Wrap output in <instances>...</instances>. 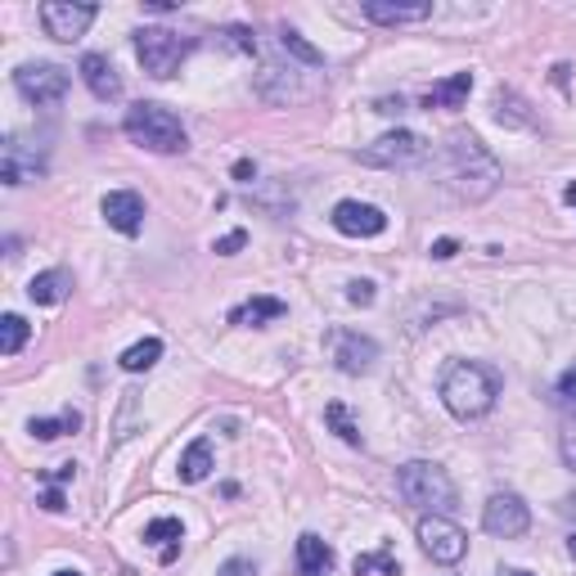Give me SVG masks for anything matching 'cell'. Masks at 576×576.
I'll use <instances>...</instances> for the list:
<instances>
[{
	"label": "cell",
	"instance_id": "17",
	"mask_svg": "<svg viewBox=\"0 0 576 576\" xmlns=\"http://www.w3.org/2000/svg\"><path fill=\"white\" fill-rule=\"evenodd\" d=\"M280 316H289V306L280 302V297H248V302H239L235 311H230L225 320L235 325V329H257V325H266V320H280Z\"/></svg>",
	"mask_w": 576,
	"mask_h": 576
},
{
	"label": "cell",
	"instance_id": "8",
	"mask_svg": "<svg viewBox=\"0 0 576 576\" xmlns=\"http://www.w3.org/2000/svg\"><path fill=\"white\" fill-rule=\"evenodd\" d=\"M419 545H424V554L433 559V563H459V559H465L469 554V536L465 531H459L450 518H442V514H424V518H419Z\"/></svg>",
	"mask_w": 576,
	"mask_h": 576
},
{
	"label": "cell",
	"instance_id": "25",
	"mask_svg": "<svg viewBox=\"0 0 576 576\" xmlns=\"http://www.w3.org/2000/svg\"><path fill=\"white\" fill-rule=\"evenodd\" d=\"M27 333H32V325L10 311L5 320H0V356H19L23 342H27Z\"/></svg>",
	"mask_w": 576,
	"mask_h": 576
},
{
	"label": "cell",
	"instance_id": "4",
	"mask_svg": "<svg viewBox=\"0 0 576 576\" xmlns=\"http://www.w3.org/2000/svg\"><path fill=\"white\" fill-rule=\"evenodd\" d=\"M122 127H127V136H131L140 149H149V153H185V144H189L180 118H176L172 108H163V104H136V108L127 113Z\"/></svg>",
	"mask_w": 576,
	"mask_h": 576
},
{
	"label": "cell",
	"instance_id": "6",
	"mask_svg": "<svg viewBox=\"0 0 576 576\" xmlns=\"http://www.w3.org/2000/svg\"><path fill=\"white\" fill-rule=\"evenodd\" d=\"M433 153V144L424 136H414V131H388V136H378L369 149H361L356 158L365 167H414V163H424Z\"/></svg>",
	"mask_w": 576,
	"mask_h": 576
},
{
	"label": "cell",
	"instance_id": "14",
	"mask_svg": "<svg viewBox=\"0 0 576 576\" xmlns=\"http://www.w3.org/2000/svg\"><path fill=\"white\" fill-rule=\"evenodd\" d=\"M104 221L118 230V235L136 239L140 225H144V199L136 189H113V195H104Z\"/></svg>",
	"mask_w": 576,
	"mask_h": 576
},
{
	"label": "cell",
	"instance_id": "36",
	"mask_svg": "<svg viewBox=\"0 0 576 576\" xmlns=\"http://www.w3.org/2000/svg\"><path fill=\"white\" fill-rule=\"evenodd\" d=\"M42 509H50V514H63V491H59V486H46V495H42Z\"/></svg>",
	"mask_w": 576,
	"mask_h": 576
},
{
	"label": "cell",
	"instance_id": "34",
	"mask_svg": "<svg viewBox=\"0 0 576 576\" xmlns=\"http://www.w3.org/2000/svg\"><path fill=\"white\" fill-rule=\"evenodd\" d=\"M563 459L576 469V419H567V424H563Z\"/></svg>",
	"mask_w": 576,
	"mask_h": 576
},
{
	"label": "cell",
	"instance_id": "35",
	"mask_svg": "<svg viewBox=\"0 0 576 576\" xmlns=\"http://www.w3.org/2000/svg\"><path fill=\"white\" fill-rule=\"evenodd\" d=\"M225 36H230V42H235L244 55H257V42H252V32H248V27H230Z\"/></svg>",
	"mask_w": 576,
	"mask_h": 576
},
{
	"label": "cell",
	"instance_id": "42",
	"mask_svg": "<svg viewBox=\"0 0 576 576\" xmlns=\"http://www.w3.org/2000/svg\"><path fill=\"white\" fill-rule=\"evenodd\" d=\"M55 576H82V572H77V567H63V572H55Z\"/></svg>",
	"mask_w": 576,
	"mask_h": 576
},
{
	"label": "cell",
	"instance_id": "22",
	"mask_svg": "<svg viewBox=\"0 0 576 576\" xmlns=\"http://www.w3.org/2000/svg\"><path fill=\"white\" fill-rule=\"evenodd\" d=\"M180 482H189V486H195V482H203L208 473H212V442L208 437H195V442H189V450L180 455Z\"/></svg>",
	"mask_w": 576,
	"mask_h": 576
},
{
	"label": "cell",
	"instance_id": "1",
	"mask_svg": "<svg viewBox=\"0 0 576 576\" xmlns=\"http://www.w3.org/2000/svg\"><path fill=\"white\" fill-rule=\"evenodd\" d=\"M433 167L442 176V185L450 189L455 199L465 203H482L495 195L501 185V163L486 153V144L473 136V131H455L446 136V144L433 153Z\"/></svg>",
	"mask_w": 576,
	"mask_h": 576
},
{
	"label": "cell",
	"instance_id": "40",
	"mask_svg": "<svg viewBox=\"0 0 576 576\" xmlns=\"http://www.w3.org/2000/svg\"><path fill=\"white\" fill-rule=\"evenodd\" d=\"M252 176H257V167H252L248 158H239V163H235V180H244V185H248Z\"/></svg>",
	"mask_w": 576,
	"mask_h": 576
},
{
	"label": "cell",
	"instance_id": "41",
	"mask_svg": "<svg viewBox=\"0 0 576 576\" xmlns=\"http://www.w3.org/2000/svg\"><path fill=\"white\" fill-rule=\"evenodd\" d=\"M563 199H567V203H576V185H567V189H563Z\"/></svg>",
	"mask_w": 576,
	"mask_h": 576
},
{
	"label": "cell",
	"instance_id": "5",
	"mask_svg": "<svg viewBox=\"0 0 576 576\" xmlns=\"http://www.w3.org/2000/svg\"><path fill=\"white\" fill-rule=\"evenodd\" d=\"M189 50H195V36H180L172 27H140L136 32V55H140L144 72L158 77V82H167V77L180 72Z\"/></svg>",
	"mask_w": 576,
	"mask_h": 576
},
{
	"label": "cell",
	"instance_id": "15",
	"mask_svg": "<svg viewBox=\"0 0 576 576\" xmlns=\"http://www.w3.org/2000/svg\"><path fill=\"white\" fill-rule=\"evenodd\" d=\"M77 72H82V82H86V91H91L95 99H104V104L122 99V77H118V68H113L104 55H82Z\"/></svg>",
	"mask_w": 576,
	"mask_h": 576
},
{
	"label": "cell",
	"instance_id": "12",
	"mask_svg": "<svg viewBox=\"0 0 576 576\" xmlns=\"http://www.w3.org/2000/svg\"><path fill=\"white\" fill-rule=\"evenodd\" d=\"M333 230L348 239H374L388 230V216H383L374 203H361V199H342L333 208Z\"/></svg>",
	"mask_w": 576,
	"mask_h": 576
},
{
	"label": "cell",
	"instance_id": "21",
	"mask_svg": "<svg viewBox=\"0 0 576 576\" xmlns=\"http://www.w3.org/2000/svg\"><path fill=\"white\" fill-rule=\"evenodd\" d=\"M469 91H473V72H455V77H446V82H437V86L424 95V104H428V108H465Z\"/></svg>",
	"mask_w": 576,
	"mask_h": 576
},
{
	"label": "cell",
	"instance_id": "16",
	"mask_svg": "<svg viewBox=\"0 0 576 576\" xmlns=\"http://www.w3.org/2000/svg\"><path fill=\"white\" fill-rule=\"evenodd\" d=\"M369 23L378 27H401V23H424L433 14L428 0H414V5H397V0H365V10H361Z\"/></svg>",
	"mask_w": 576,
	"mask_h": 576
},
{
	"label": "cell",
	"instance_id": "31",
	"mask_svg": "<svg viewBox=\"0 0 576 576\" xmlns=\"http://www.w3.org/2000/svg\"><path fill=\"white\" fill-rule=\"evenodd\" d=\"M244 244H248V230H230L225 239H216V244H212V252H221V257H235Z\"/></svg>",
	"mask_w": 576,
	"mask_h": 576
},
{
	"label": "cell",
	"instance_id": "9",
	"mask_svg": "<svg viewBox=\"0 0 576 576\" xmlns=\"http://www.w3.org/2000/svg\"><path fill=\"white\" fill-rule=\"evenodd\" d=\"M482 527L495 536V541H518V536H527V527H531V509H527L522 495L495 491L482 509Z\"/></svg>",
	"mask_w": 576,
	"mask_h": 576
},
{
	"label": "cell",
	"instance_id": "37",
	"mask_svg": "<svg viewBox=\"0 0 576 576\" xmlns=\"http://www.w3.org/2000/svg\"><path fill=\"white\" fill-rule=\"evenodd\" d=\"M72 478H77V465H59V469L46 473V482H55V486H63V482H72Z\"/></svg>",
	"mask_w": 576,
	"mask_h": 576
},
{
	"label": "cell",
	"instance_id": "29",
	"mask_svg": "<svg viewBox=\"0 0 576 576\" xmlns=\"http://www.w3.org/2000/svg\"><path fill=\"white\" fill-rule=\"evenodd\" d=\"M136 405H140V392H136V388H127V392H122V419H118V437H113V446L131 437V424H136Z\"/></svg>",
	"mask_w": 576,
	"mask_h": 576
},
{
	"label": "cell",
	"instance_id": "27",
	"mask_svg": "<svg viewBox=\"0 0 576 576\" xmlns=\"http://www.w3.org/2000/svg\"><path fill=\"white\" fill-rule=\"evenodd\" d=\"M325 419H329V428H333L342 442H348V446H361V428H356L352 419H348V405H342V401H329Z\"/></svg>",
	"mask_w": 576,
	"mask_h": 576
},
{
	"label": "cell",
	"instance_id": "30",
	"mask_svg": "<svg viewBox=\"0 0 576 576\" xmlns=\"http://www.w3.org/2000/svg\"><path fill=\"white\" fill-rule=\"evenodd\" d=\"M554 397H559L563 405H576V365H567V369L559 374V383H554Z\"/></svg>",
	"mask_w": 576,
	"mask_h": 576
},
{
	"label": "cell",
	"instance_id": "11",
	"mask_svg": "<svg viewBox=\"0 0 576 576\" xmlns=\"http://www.w3.org/2000/svg\"><path fill=\"white\" fill-rule=\"evenodd\" d=\"M329 356L342 374H369L378 361V342L356 333V329H333L329 333Z\"/></svg>",
	"mask_w": 576,
	"mask_h": 576
},
{
	"label": "cell",
	"instance_id": "39",
	"mask_svg": "<svg viewBox=\"0 0 576 576\" xmlns=\"http://www.w3.org/2000/svg\"><path fill=\"white\" fill-rule=\"evenodd\" d=\"M374 113H405V99H401V95H397V99H378Z\"/></svg>",
	"mask_w": 576,
	"mask_h": 576
},
{
	"label": "cell",
	"instance_id": "19",
	"mask_svg": "<svg viewBox=\"0 0 576 576\" xmlns=\"http://www.w3.org/2000/svg\"><path fill=\"white\" fill-rule=\"evenodd\" d=\"M180 541H185V522L180 518H153L144 527V545H158V559L172 563L180 554Z\"/></svg>",
	"mask_w": 576,
	"mask_h": 576
},
{
	"label": "cell",
	"instance_id": "2",
	"mask_svg": "<svg viewBox=\"0 0 576 576\" xmlns=\"http://www.w3.org/2000/svg\"><path fill=\"white\" fill-rule=\"evenodd\" d=\"M505 392V378L495 365H482V361H455L446 374H442V401L455 419H482L495 410Z\"/></svg>",
	"mask_w": 576,
	"mask_h": 576
},
{
	"label": "cell",
	"instance_id": "3",
	"mask_svg": "<svg viewBox=\"0 0 576 576\" xmlns=\"http://www.w3.org/2000/svg\"><path fill=\"white\" fill-rule=\"evenodd\" d=\"M397 491L405 495V505L424 509V514H450L455 509V482L442 465H428V459H410V465L397 469Z\"/></svg>",
	"mask_w": 576,
	"mask_h": 576
},
{
	"label": "cell",
	"instance_id": "44",
	"mask_svg": "<svg viewBox=\"0 0 576 576\" xmlns=\"http://www.w3.org/2000/svg\"><path fill=\"white\" fill-rule=\"evenodd\" d=\"M567 550H572V559H576V536H572V541H567Z\"/></svg>",
	"mask_w": 576,
	"mask_h": 576
},
{
	"label": "cell",
	"instance_id": "10",
	"mask_svg": "<svg viewBox=\"0 0 576 576\" xmlns=\"http://www.w3.org/2000/svg\"><path fill=\"white\" fill-rule=\"evenodd\" d=\"M95 5H72V0H46L42 5V27L46 36H55V42H82L86 27L95 23Z\"/></svg>",
	"mask_w": 576,
	"mask_h": 576
},
{
	"label": "cell",
	"instance_id": "20",
	"mask_svg": "<svg viewBox=\"0 0 576 576\" xmlns=\"http://www.w3.org/2000/svg\"><path fill=\"white\" fill-rule=\"evenodd\" d=\"M329 567H333V550L320 541V536L316 531L297 536V572L302 576H329Z\"/></svg>",
	"mask_w": 576,
	"mask_h": 576
},
{
	"label": "cell",
	"instance_id": "26",
	"mask_svg": "<svg viewBox=\"0 0 576 576\" xmlns=\"http://www.w3.org/2000/svg\"><path fill=\"white\" fill-rule=\"evenodd\" d=\"M280 46H284L293 59H302L306 68H325V55H320L311 42H302V36H297L293 27H284V32H280Z\"/></svg>",
	"mask_w": 576,
	"mask_h": 576
},
{
	"label": "cell",
	"instance_id": "38",
	"mask_svg": "<svg viewBox=\"0 0 576 576\" xmlns=\"http://www.w3.org/2000/svg\"><path fill=\"white\" fill-rule=\"evenodd\" d=\"M455 252H459V244H455V239H437V244H433V257H437V261H450Z\"/></svg>",
	"mask_w": 576,
	"mask_h": 576
},
{
	"label": "cell",
	"instance_id": "28",
	"mask_svg": "<svg viewBox=\"0 0 576 576\" xmlns=\"http://www.w3.org/2000/svg\"><path fill=\"white\" fill-rule=\"evenodd\" d=\"M374 567H383V576H401V563L392 559V550H378V554H361L356 559V576H369Z\"/></svg>",
	"mask_w": 576,
	"mask_h": 576
},
{
	"label": "cell",
	"instance_id": "13",
	"mask_svg": "<svg viewBox=\"0 0 576 576\" xmlns=\"http://www.w3.org/2000/svg\"><path fill=\"white\" fill-rule=\"evenodd\" d=\"M42 172H46L42 149H27L23 136H10L5 149H0V180H5V185H27Z\"/></svg>",
	"mask_w": 576,
	"mask_h": 576
},
{
	"label": "cell",
	"instance_id": "7",
	"mask_svg": "<svg viewBox=\"0 0 576 576\" xmlns=\"http://www.w3.org/2000/svg\"><path fill=\"white\" fill-rule=\"evenodd\" d=\"M14 86H19V95H23L27 104L55 108V104H63V95H68V86H72V77H68V68H59V63H23V68L14 72Z\"/></svg>",
	"mask_w": 576,
	"mask_h": 576
},
{
	"label": "cell",
	"instance_id": "18",
	"mask_svg": "<svg viewBox=\"0 0 576 576\" xmlns=\"http://www.w3.org/2000/svg\"><path fill=\"white\" fill-rule=\"evenodd\" d=\"M68 293H72V275L63 271V266H55V271H42V275L27 284V297L36 306H59V302H68Z\"/></svg>",
	"mask_w": 576,
	"mask_h": 576
},
{
	"label": "cell",
	"instance_id": "23",
	"mask_svg": "<svg viewBox=\"0 0 576 576\" xmlns=\"http://www.w3.org/2000/svg\"><path fill=\"white\" fill-rule=\"evenodd\" d=\"M158 356H163V342H158V338H144V342H136V348H127V352L118 356V365H122L127 374H144V369L158 365Z\"/></svg>",
	"mask_w": 576,
	"mask_h": 576
},
{
	"label": "cell",
	"instance_id": "24",
	"mask_svg": "<svg viewBox=\"0 0 576 576\" xmlns=\"http://www.w3.org/2000/svg\"><path fill=\"white\" fill-rule=\"evenodd\" d=\"M77 428H82V414H77V410H63L59 419H32V424H27V433L42 437V442H55V437L77 433Z\"/></svg>",
	"mask_w": 576,
	"mask_h": 576
},
{
	"label": "cell",
	"instance_id": "43",
	"mask_svg": "<svg viewBox=\"0 0 576 576\" xmlns=\"http://www.w3.org/2000/svg\"><path fill=\"white\" fill-rule=\"evenodd\" d=\"M501 576H531V572H518V567H509V572H501Z\"/></svg>",
	"mask_w": 576,
	"mask_h": 576
},
{
	"label": "cell",
	"instance_id": "32",
	"mask_svg": "<svg viewBox=\"0 0 576 576\" xmlns=\"http://www.w3.org/2000/svg\"><path fill=\"white\" fill-rule=\"evenodd\" d=\"M216 576H257V567H252V559H225L216 567Z\"/></svg>",
	"mask_w": 576,
	"mask_h": 576
},
{
	"label": "cell",
	"instance_id": "33",
	"mask_svg": "<svg viewBox=\"0 0 576 576\" xmlns=\"http://www.w3.org/2000/svg\"><path fill=\"white\" fill-rule=\"evenodd\" d=\"M348 302L369 306V302H374V284H369V280H352V284H348Z\"/></svg>",
	"mask_w": 576,
	"mask_h": 576
}]
</instances>
